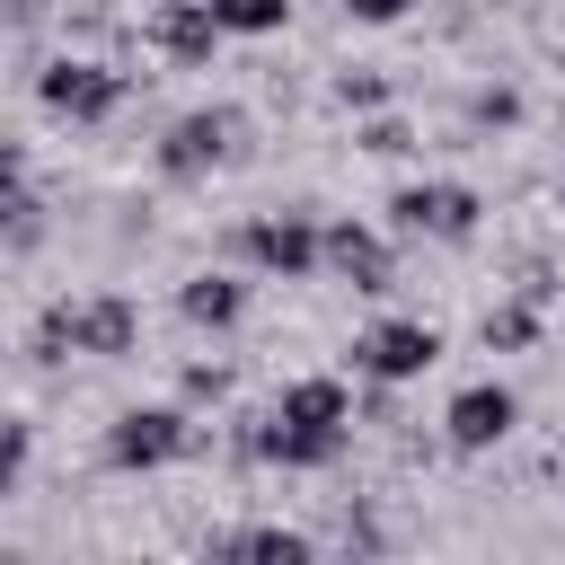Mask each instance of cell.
I'll return each instance as SVG.
<instances>
[{"label":"cell","mask_w":565,"mask_h":565,"mask_svg":"<svg viewBox=\"0 0 565 565\" xmlns=\"http://www.w3.org/2000/svg\"><path fill=\"white\" fill-rule=\"evenodd\" d=\"M344 433H353V388L327 380V371H309V380H291V388L274 397L256 450H265L274 468H327V459L344 450Z\"/></svg>","instance_id":"6da1fadb"},{"label":"cell","mask_w":565,"mask_h":565,"mask_svg":"<svg viewBox=\"0 0 565 565\" xmlns=\"http://www.w3.org/2000/svg\"><path fill=\"white\" fill-rule=\"evenodd\" d=\"M177 309H185L194 327H238V309H247V282H230V274H194V282L177 291Z\"/></svg>","instance_id":"7c38bea8"},{"label":"cell","mask_w":565,"mask_h":565,"mask_svg":"<svg viewBox=\"0 0 565 565\" xmlns=\"http://www.w3.org/2000/svg\"><path fill=\"white\" fill-rule=\"evenodd\" d=\"M362 150H380V159H397V150H406V124H397V115H380V124L362 132Z\"/></svg>","instance_id":"e0dca14e"},{"label":"cell","mask_w":565,"mask_h":565,"mask_svg":"<svg viewBox=\"0 0 565 565\" xmlns=\"http://www.w3.org/2000/svg\"><path fill=\"white\" fill-rule=\"evenodd\" d=\"M230 150H238V115H230V106H194V115H177V124H168L159 168H168V177H212Z\"/></svg>","instance_id":"5b68a950"},{"label":"cell","mask_w":565,"mask_h":565,"mask_svg":"<svg viewBox=\"0 0 565 565\" xmlns=\"http://www.w3.org/2000/svg\"><path fill=\"white\" fill-rule=\"evenodd\" d=\"M212 18H221V35H282L291 0H212Z\"/></svg>","instance_id":"5bb4252c"},{"label":"cell","mask_w":565,"mask_h":565,"mask_svg":"<svg viewBox=\"0 0 565 565\" xmlns=\"http://www.w3.org/2000/svg\"><path fill=\"white\" fill-rule=\"evenodd\" d=\"M556 194H565V185H556Z\"/></svg>","instance_id":"ac0fdd59"},{"label":"cell","mask_w":565,"mask_h":565,"mask_svg":"<svg viewBox=\"0 0 565 565\" xmlns=\"http://www.w3.org/2000/svg\"><path fill=\"white\" fill-rule=\"evenodd\" d=\"M265 274H282V282H300L318 256H327V230H309L300 212H265V221H247V238H238Z\"/></svg>","instance_id":"ba28073f"},{"label":"cell","mask_w":565,"mask_h":565,"mask_svg":"<svg viewBox=\"0 0 565 565\" xmlns=\"http://www.w3.org/2000/svg\"><path fill=\"white\" fill-rule=\"evenodd\" d=\"M185 450H194V424H185L177 406H124L115 433H106V459H115V468H168V459H185Z\"/></svg>","instance_id":"277c9868"},{"label":"cell","mask_w":565,"mask_h":565,"mask_svg":"<svg viewBox=\"0 0 565 565\" xmlns=\"http://www.w3.org/2000/svg\"><path fill=\"white\" fill-rule=\"evenodd\" d=\"M512 424H521V397H512L503 380H468V388L450 397V415H441L450 450H494V441H503Z\"/></svg>","instance_id":"52a82bcc"},{"label":"cell","mask_w":565,"mask_h":565,"mask_svg":"<svg viewBox=\"0 0 565 565\" xmlns=\"http://www.w3.org/2000/svg\"><path fill=\"white\" fill-rule=\"evenodd\" d=\"M327 265H335L353 291H388V238L362 230V221H335V230H327Z\"/></svg>","instance_id":"8fae6325"},{"label":"cell","mask_w":565,"mask_h":565,"mask_svg":"<svg viewBox=\"0 0 565 565\" xmlns=\"http://www.w3.org/2000/svg\"><path fill=\"white\" fill-rule=\"evenodd\" d=\"M353 362H362L371 380H424V371L441 362V327H424V318H380V327L353 344Z\"/></svg>","instance_id":"8992f818"},{"label":"cell","mask_w":565,"mask_h":565,"mask_svg":"<svg viewBox=\"0 0 565 565\" xmlns=\"http://www.w3.org/2000/svg\"><path fill=\"white\" fill-rule=\"evenodd\" d=\"M150 44H159V53H177V62H203V53L221 44L212 0H159V9H150Z\"/></svg>","instance_id":"30bf717a"},{"label":"cell","mask_w":565,"mask_h":565,"mask_svg":"<svg viewBox=\"0 0 565 565\" xmlns=\"http://www.w3.org/2000/svg\"><path fill=\"white\" fill-rule=\"evenodd\" d=\"M221 556H265V565H309V539H300V530H238V539H221Z\"/></svg>","instance_id":"4fadbf2b"},{"label":"cell","mask_w":565,"mask_h":565,"mask_svg":"<svg viewBox=\"0 0 565 565\" xmlns=\"http://www.w3.org/2000/svg\"><path fill=\"white\" fill-rule=\"evenodd\" d=\"M406 9H415V0H344V18H353V26H397Z\"/></svg>","instance_id":"9a60e30c"},{"label":"cell","mask_w":565,"mask_h":565,"mask_svg":"<svg viewBox=\"0 0 565 565\" xmlns=\"http://www.w3.org/2000/svg\"><path fill=\"white\" fill-rule=\"evenodd\" d=\"M486 344H530V309H494L486 318Z\"/></svg>","instance_id":"2e32d148"},{"label":"cell","mask_w":565,"mask_h":565,"mask_svg":"<svg viewBox=\"0 0 565 565\" xmlns=\"http://www.w3.org/2000/svg\"><path fill=\"white\" fill-rule=\"evenodd\" d=\"M35 106L44 115H62V124H106L115 106H124V71H106V62H44L35 71Z\"/></svg>","instance_id":"7a4b0ae2"},{"label":"cell","mask_w":565,"mask_h":565,"mask_svg":"<svg viewBox=\"0 0 565 565\" xmlns=\"http://www.w3.org/2000/svg\"><path fill=\"white\" fill-rule=\"evenodd\" d=\"M53 335L71 344V353H132V300H62L53 309Z\"/></svg>","instance_id":"9c48e42d"},{"label":"cell","mask_w":565,"mask_h":565,"mask_svg":"<svg viewBox=\"0 0 565 565\" xmlns=\"http://www.w3.org/2000/svg\"><path fill=\"white\" fill-rule=\"evenodd\" d=\"M388 221H397L406 238H477L486 203H477V185H459V177H433V185H397Z\"/></svg>","instance_id":"3957f363"}]
</instances>
